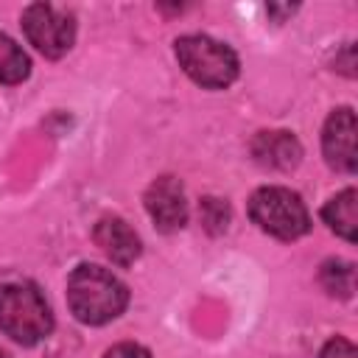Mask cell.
Returning a JSON list of instances; mask_svg holds the SVG:
<instances>
[{"mask_svg":"<svg viewBox=\"0 0 358 358\" xmlns=\"http://www.w3.org/2000/svg\"><path fill=\"white\" fill-rule=\"evenodd\" d=\"M129 302L126 285L101 266H78L67 280V305L84 324H106L123 313Z\"/></svg>","mask_w":358,"mask_h":358,"instance_id":"1","label":"cell"},{"mask_svg":"<svg viewBox=\"0 0 358 358\" xmlns=\"http://www.w3.org/2000/svg\"><path fill=\"white\" fill-rule=\"evenodd\" d=\"M0 330L20 344H36L53 330L50 308L36 285H0Z\"/></svg>","mask_w":358,"mask_h":358,"instance_id":"2","label":"cell"},{"mask_svg":"<svg viewBox=\"0 0 358 358\" xmlns=\"http://www.w3.org/2000/svg\"><path fill=\"white\" fill-rule=\"evenodd\" d=\"M176 59L179 67L201 87L224 90L238 76V56L218 39L190 34L176 39Z\"/></svg>","mask_w":358,"mask_h":358,"instance_id":"3","label":"cell"},{"mask_svg":"<svg viewBox=\"0 0 358 358\" xmlns=\"http://www.w3.org/2000/svg\"><path fill=\"white\" fill-rule=\"evenodd\" d=\"M249 215L263 232H268L274 238H282V241H294V238L305 235L308 227H310L308 207L288 187H260V190H255L252 199H249Z\"/></svg>","mask_w":358,"mask_h":358,"instance_id":"4","label":"cell"},{"mask_svg":"<svg viewBox=\"0 0 358 358\" xmlns=\"http://www.w3.org/2000/svg\"><path fill=\"white\" fill-rule=\"evenodd\" d=\"M22 31H25L28 42L50 59L64 56L73 48V39H76L73 17L59 11L56 6H48V3H34V6L25 8Z\"/></svg>","mask_w":358,"mask_h":358,"instance_id":"5","label":"cell"},{"mask_svg":"<svg viewBox=\"0 0 358 358\" xmlns=\"http://www.w3.org/2000/svg\"><path fill=\"white\" fill-rule=\"evenodd\" d=\"M145 210L162 232H173L179 227H185L187 199H185V187L179 185V179L159 176L157 182H151V187L145 190Z\"/></svg>","mask_w":358,"mask_h":358,"instance_id":"6","label":"cell"},{"mask_svg":"<svg viewBox=\"0 0 358 358\" xmlns=\"http://www.w3.org/2000/svg\"><path fill=\"white\" fill-rule=\"evenodd\" d=\"M322 148H324V157L333 168H338L344 173L355 171L358 151H355V115H352V109L344 106L327 117L324 131H322Z\"/></svg>","mask_w":358,"mask_h":358,"instance_id":"7","label":"cell"},{"mask_svg":"<svg viewBox=\"0 0 358 358\" xmlns=\"http://www.w3.org/2000/svg\"><path fill=\"white\" fill-rule=\"evenodd\" d=\"M95 243L117 266H129V263H134L140 257V238L120 218H103V221H98V227H95Z\"/></svg>","mask_w":358,"mask_h":358,"instance_id":"8","label":"cell"},{"mask_svg":"<svg viewBox=\"0 0 358 358\" xmlns=\"http://www.w3.org/2000/svg\"><path fill=\"white\" fill-rule=\"evenodd\" d=\"M252 154L263 168L285 171L299 162L302 148L288 131H260L252 143Z\"/></svg>","mask_w":358,"mask_h":358,"instance_id":"9","label":"cell"},{"mask_svg":"<svg viewBox=\"0 0 358 358\" xmlns=\"http://www.w3.org/2000/svg\"><path fill=\"white\" fill-rule=\"evenodd\" d=\"M322 218L333 232H338L347 241H355V235H358V193L352 187H347L338 196H333L324 204Z\"/></svg>","mask_w":358,"mask_h":358,"instance_id":"10","label":"cell"},{"mask_svg":"<svg viewBox=\"0 0 358 358\" xmlns=\"http://www.w3.org/2000/svg\"><path fill=\"white\" fill-rule=\"evenodd\" d=\"M28 70H31V64H28V56L22 53V48L0 31V81L20 84L22 78H28Z\"/></svg>","mask_w":358,"mask_h":358,"instance_id":"11","label":"cell"},{"mask_svg":"<svg viewBox=\"0 0 358 358\" xmlns=\"http://www.w3.org/2000/svg\"><path fill=\"white\" fill-rule=\"evenodd\" d=\"M319 280H322L327 294H333V296H352L355 268H352V263H344V260H327L322 266Z\"/></svg>","mask_w":358,"mask_h":358,"instance_id":"12","label":"cell"},{"mask_svg":"<svg viewBox=\"0 0 358 358\" xmlns=\"http://www.w3.org/2000/svg\"><path fill=\"white\" fill-rule=\"evenodd\" d=\"M201 215L207 221L210 229H227V221H229V207L221 201V199H204L201 201Z\"/></svg>","mask_w":358,"mask_h":358,"instance_id":"13","label":"cell"},{"mask_svg":"<svg viewBox=\"0 0 358 358\" xmlns=\"http://www.w3.org/2000/svg\"><path fill=\"white\" fill-rule=\"evenodd\" d=\"M355 347L347 338H330L322 350V358H355Z\"/></svg>","mask_w":358,"mask_h":358,"instance_id":"14","label":"cell"},{"mask_svg":"<svg viewBox=\"0 0 358 358\" xmlns=\"http://www.w3.org/2000/svg\"><path fill=\"white\" fill-rule=\"evenodd\" d=\"M103 358H151V355H148V350L140 347V344H117V347H112Z\"/></svg>","mask_w":358,"mask_h":358,"instance_id":"15","label":"cell"},{"mask_svg":"<svg viewBox=\"0 0 358 358\" xmlns=\"http://www.w3.org/2000/svg\"><path fill=\"white\" fill-rule=\"evenodd\" d=\"M0 358H11V355H8V352H6V350H0Z\"/></svg>","mask_w":358,"mask_h":358,"instance_id":"16","label":"cell"}]
</instances>
